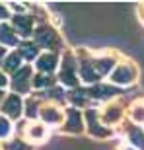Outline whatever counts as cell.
I'll return each instance as SVG.
<instances>
[{"instance_id": "obj_23", "label": "cell", "mask_w": 144, "mask_h": 150, "mask_svg": "<svg viewBox=\"0 0 144 150\" xmlns=\"http://www.w3.org/2000/svg\"><path fill=\"white\" fill-rule=\"evenodd\" d=\"M0 98H2V92H0Z\"/></svg>"}, {"instance_id": "obj_5", "label": "cell", "mask_w": 144, "mask_h": 150, "mask_svg": "<svg viewBox=\"0 0 144 150\" xmlns=\"http://www.w3.org/2000/svg\"><path fill=\"white\" fill-rule=\"evenodd\" d=\"M14 23H16V28L20 29V33H22V35H29V33H31V18L18 16L16 20H14Z\"/></svg>"}, {"instance_id": "obj_16", "label": "cell", "mask_w": 144, "mask_h": 150, "mask_svg": "<svg viewBox=\"0 0 144 150\" xmlns=\"http://www.w3.org/2000/svg\"><path fill=\"white\" fill-rule=\"evenodd\" d=\"M43 134H45V129L41 127V125H35V127H31V131H29V137H31V139H35V137L41 139Z\"/></svg>"}, {"instance_id": "obj_7", "label": "cell", "mask_w": 144, "mask_h": 150, "mask_svg": "<svg viewBox=\"0 0 144 150\" xmlns=\"http://www.w3.org/2000/svg\"><path fill=\"white\" fill-rule=\"evenodd\" d=\"M0 41L6 45H16V37L8 25H0Z\"/></svg>"}, {"instance_id": "obj_10", "label": "cell", "mask_w": 144, "mask_h": 150, "mask_svg": "<svg viewBox=\"0 0 144 150\" xmlns=\"http://www.w3.org/2000/svg\"><path fill=\"white\" fill-rule=\"evenodd\" d=\"M128 137H131V142H134V144L140 146V148H144V134H142V131H140L138 127H133V129H131Z\"/></svg>"}, {"instance_id": "obj_4", "label": "cell", "mask_w": 144, "mask_h": 150, "mask_svg": "<svg viewBox=\"0 0 144 150\" xmlns=\"http://www.w3.org/2000/svg\"><path fill=\"white\" fill-rule=\"evenodd\" d=\"M55 67H56V57L55 55H43L37 61V68L43 70V72H51Z\"/></svg>"}, {"instance_id": "obj_20", "label": "cell", "mask_w": 144, "mask_h": 150, "mask_svg": "<svg viewBox=\"0 0 144 150\" xmlns=\"http://www.w3.org/2000/svg\"><path fill=\"white\" fill-rule=\"evenodd\" d=\"M6 16H8V10H6L4 6H0V20H4Z\"/></svg>"}, {"instance_id": "obj_21", "label": "cell", "mask_w": 144, "mask_h": 150, "mask_svg": "<svg viewBox=\"0 0 144 150\" xmlns=\"http://www.w3.org/2000/svg\"><path fill=\"white\" fill-rule=\"evenodd\" d=\"M6 84V76H2V74H0V86H4Z\"/></svg>"}, {"instance_id": "obj_19", "label": "cell", "mask_w": 144, "mask_h": 150, "mask_svg": "<svg viewBox=\"0 0 144 150\" xmlns=\"http://www.w3.org/2000/svg\"><path fill=\"white\" fill-rule=\"evenodd\" d=\"M133 117L136 119V121H142V119H144V109H142V107H136L134 113H133Z\"/></svg>"}, {"instance_id": "obj_3", "label": "cell", "mask_w": 144, "mask_h": 150, "mask_svg": "<svg viewBox=\"0 0 144 150\" xmlns=\"http://www.w3.org/2000/svg\"><path fill=\"white\" fill-rule=\"evenodd\" d=\"M35 39H37V43H39V45H53V43L56 41L55 31H51V29H47V28L39 29L37 33H35Z\"/></svg>"}, {"instance_id": "obj_1", "label": "cell", "mask_w": 144, "mask_h": 150, "mask_svg": "<svg viewBox=\"0 0 144 150\" xmlns=\"http://www.w3.org/2000/svg\"><path fill=\"white\" fill-rule=\"evenodd\" d=\"M4 111L10 117H18L20 115V111H22V100H20V96H10V98L6 100Z\"/></svg>"}, {"instance_id": "obj_15", "label": "cell", "mask_w": 144, "mask_h": 150, "mask_svg": "<svg viewBox=\"0 0 144 150\" xmlns=\"http://www.w3.org/2000/svg\"><path fill=\"white\" fill-rule=\"evenodd\" d=\"M8 133H10V123L6 121L4 117H0V139H4Z\"/></svg>"}, {"instance_id": "obj_11", "label": "cell", "mask_w": 144, "mask_h": 150, "mask_svg": "<svg viewBox=\"0 0 144 150\" xmlns=\"http://www.w3.org/2000/svg\"><path fill=\"white\" fill-rule=\"evenodd\" d=\"M82 76H84V80H88V82H95V80H97L95 72L92 70V64H82Z\"/></svg>"}, {"instance_id": "obj_18", "label": "cell", "mask_w": 144, "mask_h": 150, "mask_svg": "<svg viewBox=\"0 0 144 150\" xmlns=\"http://www.w3.org/2000/svg\"><path fill=\"white\" fill-rule=\"evenodd\" d=\"M33 84H35V86H45V84H49V78H47V76H35Z\"/></svg>"}, {"instance_id": "obj_9", "label": "cell", "mask_w": 144, "mask_h": 150, "mask_svg": "<svg viewBox=\"0 0 144 150\" xmlns=\"http://www.w3.org/2000/svg\"><path fill=\"white\" fill-rule=\"evenodd\" d=\"M117 90L115 88H109V86H95V88L90 90V94H94L95 98H107V96H113Z\"/></svg>"}, {"instance_id": "obj_8", "label": "cell", "mask_w": 144, "mask_h": 150, "mask_svg": "<svg viewBox=\"0 0 144 150\" xmlns=\"http://www.w3.org/2000/svg\"><path fill=\"white\" fill-rule=\"evenodd\" d=\"M28 76H29V70H28V68H23L20 74H16V78H14V88L25 92V90H28V86H25V78H28Z\"/></svg>"}, {"instance_id": "obj_14", "label": "cell", "mask_w": 144, "mask_h": 150, "mask_svg": "<svg viewBox=\"0 0 144 150\" xmlns=\"http://www.w3.org/2000/svg\"><path fill=\"white\" fill-rule=\"evenodd\" d=\"M20 55L28 57V59H33V57L37 55V49H35L33 45H23L22 49H20Z\"/></svg>"}, {"instance_id": "obj_13", "label": "cell", "mask_w": 144, "mask_h": 150, "mask_svg": "<svg viewBox=\"0 0 144 150\" xmlns=\"http://www.w3.org/2000/svg\"><path fill=\"white\" fill-rule=\"evenodd\" d=\"M4 67H6V70H16L20 67V55H10Z\"/></svg>"}, {"instance_id": "obj_22", "label": "cell", "mask_w": 144, "mask_h": 150, "mask_svg": "<svg viewBox=\"0 0 144 150\" xmlns=\"http://www.w3.org/2000/svg\"><path fill=\"white\" fill-rule=\"evenodd\" d=\"M2 55H4V49H2V47H0V59H2Z\"/></svg>"}, {"instance_id": "obj_6", "label": "cell", "mask_w": 144, "mask_h": 150, "mask_svg": "<svg viewBox=\"0 0 144 150\" xmlns=\"http://www.w3.org/2000/svg\"><path fill=\"white\" fill-rule=\"evenodd\" d=\"M66 129H70V131H80V113L76 111V109H70L68 111V123H66Z\"/></svg>"}, {"instance_id": "obj_12", "label": "cell", "mask_w": 144, "mask_h": 150, "mask_svg": "<svg viewBox=\"0 0 144 150\" xmlns=\"http://www.w3.org/2000/svg\"><path fill=\"white\" fill-rule=\"evenodd\" d=\"M111 67H113V61H111V59H101V61H97V64H95V68H97L100 74H105Z\"/></svg>"}, {"instance_id": "obj_2", "label": "cell", "mask_w": 144, "mask_h": 150, "mask_svg": "<svg viewBox=\"0 0 144 150\" xmlns=\"http://www.w3.org/2000/svg\"><path fill=\"white\" fill-rule=\"evenodd\" d=\"M133 76H134V70L131 67H121V68H117L115 72H113V80H115V82H121V84L131 82Z\"/></svg>"}, {"instance_id": "obj_17", "label": "cell", "mask_w": 144, "mask_h": 150, "mask_svg": "<svg viewBox=\"0 0 144 150\" xmlns=\"http://www.w3.org/2000/svg\"><path fill=\"white\" fill-rule=\"evenodd\" d=\"M43 117L47 119V121H53V123L59 121V113H56L55 109H45V111H43Z\"/></svg>"}]
</instances>
